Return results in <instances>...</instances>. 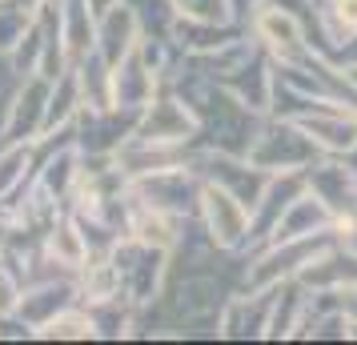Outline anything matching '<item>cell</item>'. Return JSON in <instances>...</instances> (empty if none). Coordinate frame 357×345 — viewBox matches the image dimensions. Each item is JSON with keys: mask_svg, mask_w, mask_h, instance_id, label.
Here are the masks:
<instances>
[{"mask_svg": "<svg viewBox=\"0 0 357 345\" xmlns=\"http://www.w3.org/2000/svg\"><path fill=\"white\" fill-rule=\"evenodd\" d=\"M305 185L329 205L333 217L357 209V169L345 157H317L305 169Z\"/></svg>", "mask_w": 357, "mask_h": 345, "instance_id": "cell-12", "label": "cell"}, {"mask_svg": "<svg viewBox=\"0 0 357 345\" xmlns=\"http://www.w3.org/2000/svg\"><path fill=\"white\" fill-rule=\"evenodd\" d=\"M169 257L161 249H149L132 237H116L113 241V261L121 269V285L137 309H149L157 297H161L165 281H169Z\"/></svg>", "mask_w": 357, "mask_h": 345, "instance_id": "cell-5", "label": "cell"}, {"mask_svg": "<svg viewBox=\"0 0 357 345\" xmlns=\"http://www.w3.org/2000/svg\"><path fill=\"white\" fill-rule=\"evenodd\" d=\"M317 157H321L317 145L289 116H265L257 137H253V145H249V161L257 169H265L269 177L273 173H305Z\"/></svg>", "mask_w": 357, "mask_h": 345, "instance_id": "cell-4", "label": "cell"}, {"mask_svg": "<svg viewBox=\"0 0 357 345\" xmlns=\"http://www.w3.org/2000/svg\"><path fill=\"white\" fill-rule=\"evenodd\" d=\"M173 8H177L181 17H193V20H233L229 0H173Z\"/></svg>", "mask_w": 357, "mask_h": 345, "instance_id": "cell-25", "label": "cell"}, {"mask_svg": "<svg viewBox=\"0 0 357 345\" xmlns=\"http://www.w3.org/2000/svg\"><path fill=\"white\" fill-rule=\"evenodd\" d=\"M197 113L193 105L181 97L173 84H161L157 97L137 113V129L141 137H157V141H181V145H197Z\"/></svg>", "mask_w": 357, "mask_h": 345, "instance_id": "cell-9", "label": "cell"}, {"mask_svg": "<svg viewBox=\"0 0 357 345\" xmlns=\"http://www.w3.org/2000/svg\"><path fill=\"white\" fill-rule=\"evenodd\" d=\"M329 245H337L333 233H321V237H293V241H265V245L249 249L241 293H269V289L285 285V281H297Z\"/></svg>", "mask_w": 357, "mask_h": 345, "instance_id": "cell-2", "label": "cell"}, {"mask_svg": "<svg viewBox=\"0 0 357 345\" xmlns=\"http://www.w3.org/2000/svg\"><path fill=\"white\" fill-rule=\"evenodd\" d=\"M49 93L52 81L45 72H29L20 77L17 93L4 109V125H0V145H24V141H40L45 132V116H49Z\"/></svg>", "mask_w": 357, "mask_h": 345, "instance_id": "cell-8", "label": "cell"}, {"mask_svg": "<svg viewBox=\"0 0 357 345\" xmlns=\"http://www.w3.org/2000/svg\"><path fill=\"white\" fill-rule=\"evenodd\" d=\"M137 197L161 205L169 213L185 217V221H197V193H201V173L193 164L185 169H169V173H157V177H145V181L129 185Z\"/></svg>", "mask_w": 357, "mask_h": 345, "instance_id": "cell-11", "label": "cell"}, {"mask_svg": "<svg viewBox=\"0 0 357 345\" xmlns=\"http://www.w3.org/2000/svg\"><path fill=\"white\" fill-rule=\"evenodd\" d=\"M77 297V277L73 273H56V277H33L24 281V297H20V317L33 329H40L49 317H56L61 309H68Z\"/></svg>", "mask_w": 357, "mask_h": 345, "instance_id": "cell-14", "label": "cell"}, {"mask_svg": "<svg viewBox=\"0 0 357 345\" xmlns=\"http://www.w3.org/2000/svg\"><path fill=\"white\" fill-rule=\"evenodd\" d=\"M245 33L253 36L257 45L273 65H309L317 56V45H313V29H309V17L293 13L277 0H261L257 8L245 17Z\"/></svg>", "mask_w": 357, "mask_h": 345, "instance_id": "cell-1", "label": "cell"}, {"mask_svg": "<svg viewBox=\"0 0 357 345\" xmlns=\"http://www.w3.org/2000/svg\"><path fill=\"white\" fill-rule=\"evenodd\" d=\"M161 84H165V77L157 72V65L145 56L141 40H137V49L125 52V56L113 65V109L141 113L149 100L157 97Z\"/></svg>", "mask_w": 357, "mask_h": 345, "instance_id": "cell-10", "label": "cell"}, {"mask_svg": "<svg viewBox=\"0 0 357 345\" xmlns=\"http://www.w3.org/2000/svg\"><path fill=\"white\" fill-rule=\"evenodd\" d=\"M29 13L20 8V4H13V0H0V52H13V45H17L20 36H24V29H29Z\"/></svg>", "mask_w": 357, "mask_h": 345, "instance_id": "cell-24", "label": "cell"}, {"mask_svg": "<svg viewBox=\"0 0 357 345\" xmlns=\"http://www.w3.org/2000/svg\"><path fill=\"white\" fill-rule=\"evenodd\" d=\"M189 229V221L177 213H169L153 201L137 197L132 189H125V205H121V237H132L149 249H161V253H173L181 245V237Z\"/></svg>", "mask_w": 357, "mask_h": 345, "instance_id": "cell-7", "label": "cell"}, {"mask_svg": "<svg viewBox=\"0 0 357 345\" xmlns=\"http://www.w3.org/2000/svg\"><path fill=\"white\" fill-rule=\"evenodd\" d=\"M221 89H229L233 97L241 100V105H249V109H257V113L269 116V109H273V84H277V65L265 56V52H253L249 61H245L241 68H233L229 77H221Z\"/></svg>", "mask_w": 357, "mask_h": 345, "instance_id": "cell-15", "label": "cell"}, {"mask_svg": "<svg viewBox=\"0 0 357 345\" xmlns=\"http://www.w3.org/2000/svg\"><path fill=\"white\" fill-rule=\"evenodd\" d=\"M141 36L145 33H141V24H137V17H132V8L125 0H116V4H109V8L97 13V52L109 65H116L125 52L137 49Z\"/></svg>", "mask_w": 357, "mask_h": 345, "instance_id": "cell-19", "label": "cell"}, {"mask_svg": "<svg viewBox=\"0 0 357 345\" xmlns=\"http://www.w3.org/2000/svg\"><path fill=\"white\" fill-rule=\"evenodd\" d=\"M305 189V173H273L269 185H265V193L257 197L253 205V237H249V249L265 245L269 237H273L277 221L285 217V209L293 205V197Z\"/></svg>", "mask_w": 357, "mask_h": 345, "instance_id": "cell-16", "label": "cell"}, {"mask_svg": "<svg viewBox=\"0 0 357 345\" xmlns=\"http://www.w3.org/2000/svg\"><path fill=\"white\" fill-rule=\"evenodd\" d=\"M197 145H181V141H157V137H141V132H129L113 153V164L121 169L125 181H145V177H157V173H169V169H185L193 164Z\"/></svg>", "mask_w": 357, "mask_h": 345, "instance_id": "cell-6", "label": "cell"}, {"mask_svg": "<svg viewBox=\"0 0 357 345\" xmlns=\"http://www.w3.org/2000/svg\"><path fill=\"white\" fill-rule=\"evenodd\" d=\"M357 40V0H313V45L333 61Z\"/></svg>", "mask_w": 357, "mask_h": 345, "instance_id": "cell-17", "label": "cell"}, {"mask_svg": "<svg viewBox=\"0 0 357 345\" xmlns=\"http://www.w3.org/2000/svg\"><path fill=\"white\" fill-rule=\"evenodd\" d=\"M36 337L40 342H89V337H97V317H93L89 305L73 301L68 309H61L36 329Z\"/></svg>", "mask_w": 357, "mask_h": 345, "instance_id": "cell-21", "label": "cell"}, {"mask_svg": "<svg viewBox=\"0 0 357 345\" xmlns=\"http://www.w3.org/2000/svg\"><path fill=\"white\" fill-rule=\"evenodd\" d=\"M197 225L205 229V237H209L221 253H249L253 209H249L237 193H229L225 185L205 181V177H201V193H197Z\"/></svg>", "mask_w": 357, "mask_h": 345, "instance_id": "cell-3", "label": "cell"}, {"mask_svg": "<svg viewBox=\"0 0 357 345\" xmlns=\"http://www.w3.org/2000/svg\"><path fill=\"white\" fill-rule=\"evenodd\" d=\"M77 297H81V305H105V301L125 297L121 269L113 261V249H93V257L77 269Z\"/></svg>", "mask_w": 357, "mask_h": 345, "instance_id": "cell-20", "label": "cell"}, {"mask_svg": "<svg viewBox=\"0 0 357 345\" xmlns=\"http://www.w3.org/2000/svg\"><path fill=\"white\" fill-rule=\"evenodd\" d=\"M40 253H45L56 269H65V273L77 277V269L93 257V241H89V233H84L81 221L68 213V209H61L56 221L40 233Z\"/></svg>", "mask_w": 357, "mask_h": 345, "instance_id": "cell-13", "label": "cell"}, {"mask_svg": "<svg viewBox=\"0 0 357 345\" xmlns=\"http://www.w3.org/2000/svg\"><path fill=\"white\" fill-rule=\"evenodd\" d=\"M321 233H333V213L313 189H301L293 205L285 209V217L277 221V229L269 241H293V237H321Z\"/></svg>", "mask_w": 357, "mask_h": 345, "instance_id": "cell-18", "label": "cell"}, {"mask_svg": "<svg viewBox=\"0 0 357 345\" xmlns=\"http://www.w3.org/2000/svg\"><path fill=\"white\" fill-rule=\"evenodd\" d=\"M13 4H20V8L33 17V13H40V8H45V4H52V0H13Z\"/></svg>", "mask_w": 357, "mask_h": 345, "instance_id": "cell-26", "label": "cell"}, {"mask_svg": "<svg viewBox=\"0 0 357 345\" xmlns=\"http://www.w3.org/2000/svg\"><path fill=\"white\" fill-rule=\"evenodd\" d=\"M132 8V17L141 24L145 36H157V40H173V29H177V8L173 0H125Z\"/></svg>", "mask_w": 357, "mask_h": 345, "instance_id": "cell-23", "label": "cell"}, {"mask_svg": "<svg viewBox=\"0 0 357 345\" xmlns=\"http://www.w3.org/2000/svg\"><path fill=\"white\" fill-rule=\"evenodd\" d=\"M36 169V141L24 145H0V201L17 197L24 181L33 177Z\"/></svg>", "mask_w": 357, "mask_h": 345, "instance_id": "cell-22", "label": "cell"}]
</instances>
